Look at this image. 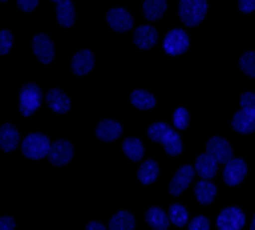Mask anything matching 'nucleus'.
Listing matches in <instances>:
<instances>
[{
	"label": "nucleus",
	"mask_w": 255,
	"mask_h": 230,
	"mask_svg": "<svg viewBox=\"0 0 255 230\" xmlns=\"http://www.w3.org/2000/svg\"><path fill=\"white\" fill-rule=\"evenodd\" d=\"M247 176V164L245 160L242 159H233L230 160L225 166V172H223V181L228 186H237L242 181L245 179Z\"/></svg>",
	"instance_id": "nucleus-10"
},
{
	"label": "nucleus",
	"mask_w": 255,
	"mask_h": 230,
	"mask_svg": "<svg viewBox=\"0 0 255 230\" xmlns=\"http://www.w3.org/2000/svg\"><path fill=\"white\" fill-rule=\"evenodd\" d=\"M38 0H19L17 2V7L20 10H24V12H31V10H34L36 7H38Z\"/></svg>",
	"instance_id": "nucleus-34"
},
{
	"label": "nucleus",
	"mask_w": 255,
	"mask_h": 230,
	"mask_svg": "<svg viewBox=\"0 0 255 230\" xmlns=\"http://www.w3.org/2000/svg\"><path fill=\"white\" fill-rule=\"evenodd\" d=\"M108 22L111 29L118 32H126L133 27V17L125 9H111L108 12Z\"/></svg>",
	"instance_id": "nucleus-12"
},
{
	"label": "nucleus",
	"mask_w": 255,
	"mask_h": 230,
	"mask_svg": "<svg viewBox=\"0 0 255 230\" xmlns=\"http://www.w3.org/2000/svg\"><path fill=\"white\" fill-rule=\"evenodd\" d=\"M240 68L245 75L255 79V51H249V53H244V55H242Z\"/></svg>",
	"instance_id": "nucleus-29"
},
{
	"label": "nucleus",
	"mask_w": 255,
	"mask_h": 230,
	"mask_svg": "<svg viewBox=\"0 0 255 230\" xmlns=\"http://www.w3.org/2000/svg\"><path fill=\"white\" fill-rule=\"evenodd\" d=\"M216 224L220 230H242L245 225V213L235 207L225 208L218 215Z\"/></svg>",
	"instance_id": "nucleus-5"
},
{
	"label": "nucleus",
	"mask_w": 255,
	"mask_h": 230,
	"mask_svg": "<svg viewBox=\"0 0 255 230\" xmlns=\"http://www.w3.org/2000/svg\"><path fill=\"white\" fill-rule=\"evenodd\" d=\"M238 9L244 14H250V12L255 10V0H240L238 2Z\"/></svg>",
	"instance_id": "nucleus-35"
},
{
	"label": "nucleus",
	"mask_w": 255,
	"mask_h": 230,
	"mask_svg": "<svg viewBox=\"0 0 255 230\" xmlns=\"http://www.w3.org/2000/svg\"><path fill=\"white\" fill-rule=\"evenodd\" d=\"M145 220H146V224L155 230H167L168 225H170V219H168V215L158 207L150 208L145 215Z\"/></svg>",
	"instance_id": "nucleus-19"
},
{
	"label": "nucleus",
	"mask_w": 255,
	"mask_h": 230,
	"mask_svg": "<svg viewBox=\"0 0 255 230\" xmlns=\"http://www.w3.org/2000/svg\"><path fill=\"white\" fill-rule=\"evenodd\" d=\"M194 171L197 174L201 176L204 181L211 179L216 176V171H218V160L209 154H201L199 157L196 159V166H194Z\"/></svg>",
	"instance_id": "nucleus-14"
},
{
	"label": "nucleus",
	"mask_w": 255,
	"mask_h": 230,
	"mask_svg": "<svg viewBox=\"0 0 255 230\" xmlns=\"http://www.w3.org/2000/svg\"><path fill=\"white\" fill-rule=\"evenodd\" d=\"M15 222L12 217H0V230H14Z\"/></svg>",
	"instance_id": "nucleus-36"
},
{
	"label": "nucleus",
	"mask_w": 255,
	"mask_h": 230,
	"mask_svg": "<svg viewBox=\"0 0 255 230\" xmlns=\"http://www.w3.org/2000/svg\"><path fill=\"white\" fill-rule=\"evenodd\" d=\"M94 68V55L89 50H82L75 53L72 58V72L75 75H87V73Z\"/></svg>",
	"instance_id": "nucleus-16"
},
{
	"label": "nucleus",
	"mask_w": 255,
	"mask_h": 230,
	"mask_svg": "<svg viewBox=\"0 0 255 230\" xmlns=\"http://www.w3.org/2000/svg\"><path fill=\"white\" fill-rule=\"evenodd\" d=\"M85 230H108V229H106L101 222H90Z\"/></svg>",
	"instance_id": "nucleus-37"
},
{
	"label": "nucleus",
	"mask_w": 255,
	"mask_h": 230,
	"mask_svg": "<svg viewBox=\"0 0 255 230\" xmlns=\"http://www.w3.org/2000/svg\"><path fill=\"white\" fill-rule=\"evenodd\" d=\"M12 48V32L3 29L0 31V55H7Z\"/></svg>",
	"instance_id": "nucleus-32"
},
{
	"label": "nucleus",
	"mask_w": 255,
	"mask_h": 230,
	"mask_svg": "<svg viewBox=\"0 0 255 230\" xmlns=\"http://www.w3.org/2000/svg\"><path fill=\"white\" fill-rule=\"evenodd\" d=\"M194 195L201 205H209L213 203L216 196V186L209 181H199L194 190Z\"/></svg>",
	"instance_id": "nucleus-22"
},
{
	"label": "nucleus",
	"mask_w": 255,
	"mask_h": 230,
	"mask_svg": "<svg viewBox=\"0 0 255 230\" xmlns=\"http://www.w3.org/2000/svg\"><path fill=\"white\" fill-rule=\"evenodd\" d=\"M158 176V164L155 160H146L138 171V179L141 184H151Z\"/></svg>",
	"instance_id": "nucleus-26"
},
{
	"label": "nucleus",
	"mask_w": 255,
	"mask_h": 230,
	"mask_svg": "<svg viewBox=\"0 0 255 230\" xmlns=\"http://www.w3.org/2000/svg\"><path fill=\"white\" fill-rule=\"evenodd\" d=\"M148 137L150 140L162 143L168 155H179L182 152V142H180L179 133L165 123H153L148 128Z\"/></svg>",
	"instance_id": "nucleus-1"
},
{
	"label": "nucleus",
	"mask_w": 255,
	"mask_h": 230,
	"mask_svg": "<svg viewBox=\"0 0 255 230\" xmlns=\"http://www.w3.org/2000/svg\"><path fill=\"white\" fill-rule=\"evenodd\" d=\"M167 9L165 0H146L143 2V14L148 20H157L163 15Z\"/></svg>",
	"instance_id": "nucleus-24"
},
{
	"label": "nucleus",
	"mask_w": 255,
	"mask_h": 230,
	"mask_svg": "<svg viewBox=\"0 0 255 230\" xmlns=\"http://www.w3.org/2000/svg\"><path fill=\"white\" fill-rule=\"evenodd\" d=\"M189 48V36L182 29H172L165 36L163 41V50L168 55H180Z\"/></svg>",
	"instance_id": "nucleus-8"
},
{
	"label": "nucleus",
	"mask_w": 255,
	"mask_h": 230,
	"mask_svg": "<svg viewBox=\"0 0 255 230\" xmlns=\"http://www.w3.org/2000/svg\"><path fill=\"white\" fill-rule=\"evenodd\" d=\"M168 219L177 227H184L187 224V210L182 207V205L175 203L170 207V212H168Z\"/></svg>",
	"instance_id": "nucleus-28"
},
{
	"label": "nucleus",
	"mask_w": 255,
	"mask_h": 230,
	"mask_svg": "<svg viewBox=\"0 0 255 230\" xmlns=\"http://www.w3.org/2000/svg\"><path fill=\"white\" fill-rule=\"evenodd\" d=\"M19 145V131L9 123L0 126V147L3 152H12Z\"/></svg>",
	"instance_id": "nucleus-18"
},
{
	"label": "nucleus",
	"mask_w": 255,
	"mask_h": 230,
	"mask_svg": "<svg viewBox=\"0 0 255 230\" xmlns=\"http://www.w3.org/2000/svg\"><path fill=\"white\" fill-rule=\"evenodd\" d=\"M123 152H125L126 157L131 159L133 162H138V160H141L143 155H145L143 143L139 142L138 138H126L125 143H123Z\"/></svg>",
	"instance_id": "nucleus-25"
},
{
	"label": "nucleus",
	"mask_w": 255,
	"mask_h": 230,
	"mask_svg": "<svg viewBox=\"0 0 255 230\" xmlns=\"http://www.w3.org/2000/svg\"><path fill=\"white\" fill-rule=\"evenodd\" d=\"M208 10V2L204 0H182L179 3V17L186 26H197L203 22Z\"/></svg>",
	"instance_id": "nucleus-2"
},
{
	"label": "nucleus",
	"mask_w": 255,
	"mask_h": 230,
	"mask_svg": "<svg viewBox=\"0 0 255 230\" xmlns=\"http://www.w3.org/2000/svg\"><path fill=\"white\" fill-rule=\"evenodd\" d=\"M56 19L61 26L70 27L75 22V9H73V3L68 0H58L56 2Z\"/></svg>",
	"instance_id": "nucleus-21"
},
{
	"label": "nucleus",
	"mask_w": 255,
	"mask_h": 230,
	"mask_svg": "<svg viewBox=\"0 0 255 230\" xmlns=\"http://www.w3.org/2000/svg\"><path fill=\"white\" fill-rule=\"evenodd\" d=\"M232 126H233V130L238 131V133H244V135L254 133L255 131V118H252L250 114H247L245 111L240 109L233 114Z\"/></svg>",
	"instance_id": "nucleus-20"
},
{
	"label": "nucleus",
	"mask_w": 255,
	"mask_h": 230,
	"mask_svg": "<svg viewBox=\"0 0 255 230\" xmlns=\"http://www.w3.org/2000/svg\"><path fill=\"white\" fill-rule=\"evenodd\" d=\"M134 217L128 212H118L109 222V230H134Z\"/></svg>",
	"instance_id": "nucleus-23"
},
{
	"label": "nucleus",
	"mask_w": 255,
	"mask_h": 230,
	"mask_svg": "<svg viewBox=\"0 0 255 230\" xmlns=\"http://www.w3.org/2000/svg\"><path fill=\"white\" fill-rule=\"evenodd\" d=\"M189 230H209V220L206 217H196L192 222H189Z\"/></svg>",
	"instance_id": "nucleus-33"
},
{
	"label": "nucleus",
	"mask_w": 255,
	"mask_h": 230,
	"mask_svg": "<svg viewBox=\"0 0 255 230\" xmlns=\"http://www.w3.org/2000/svg\"><path fill=\"white\" fill-rule=\"evenodd\" d=\"M46 101H48V106L51 108L55 113H60V114H65L70 111V99L68 96L60 89H51L46 96Z\"/></svg>",
	"instance_id": "nucleus-17"
},
{
	"label": "nucleus",
	"mask_w": 255,
	"mask_h": 230,
	"mask_svg": "<svg viewBox=\"0 0 255 230\" xmlns=\"http://www.w3.org/2000/svg\"><path fill=\"white\" fill-rule=\"evenodd\" d=\"M206 154L213 155L218 164H228L230 160H233V150L232 145L221 137H213L211 140H208L206 143Z\"/></svg>",
	"instance_id": "nucleus-6"
},
{
	"label": "nucleus",
	"mask_w": 255,
	"mask_h": 230,
	"mask_svg": "<svg viewBox=\"0 0 255 230\" xmlns=\"http://www.w3.org/2000/svg\"><path fill=\"white\" fill-rule=\"evenodd\" d=\"M240 106H242V111H245L247 114H250L252 118H255V94L254 92L242 94Z\"/></svg>",
	"instance_id": "nucleus-30"
},
{
	"label": "nucleus",
	"mask_w": 255,
	"mask_h": 230,
	"mask_svg": "<svg viewBox=\"0 0 255 230\" xmlns=\"http://www.w3.org/2000/svg\"><path fill=\"white\" fill-rule=\"evenodd\" d=\"M194 167L191 166H182L179 167V171L175 172L174 179L170 181V188H168V191H170L172 196H179L180 193H182L186 188L191 184L192 178H194Z\"/></svg>",
	"instance_id": "nucleus-11"
},
{
	"label": "nucleus",
	"mask_w": 255,
	"mask_h": 230,
	"mask_svg": "<svg viewBox=\"0 0 255 230\" xmlns=\"http://www.w3.org/2000/svg\"><path fill=\"white\" fill-rule=\"evenodd\" d=\"M155 97L153 94L146 92V90H134L131 94V104L138 109H151L155 108Z\"/></svg>",
	"instance_id": "nucleus-27"
},
{
	"label": "nucleus",
	"mask_w": 255,
	"mask_h": 230,
	"mask_svg": "<svg viewBox=\"0 0 255 230\" xmlns=\"http://www.w3.org/2000/svg\"><path fill=\"white\" fill-rule=\"evenodd\" d=\"M134 44L141 50H150L157 44L158 39V32L153 29L151 26H139L134 31Z\"/></svg>",
	"instance_id": "nucleus-15"
},
{
	"label": "nucleus",
	"mask_w": 255,
	"mask_h": 230,
	"mask_svg": "<svg viewBox=\"0 0 255 230\" xmlns=\"http://www.w3.org/2000/svg\"><path fill=\"white\" fill-rule=\"evenodd\" d=\"M123 133V126L118 121L113 120H104L96 126V135L99 140L102 142H114L116 138L121 137Z\"/></svg>",
	"instance_id": "nucleus-13"
},
{
	"label": "nucleus",
	"mask_w": 255,
	"mask_h": 230,
	"mask_svg": "<svg viewBox=\"0 0 255 230\" xmlns=\"http://www.w3.org/2000/svg\"><path fill=\"white\" fill-rule=\"evenodd\" d=\"M73 157V145L68 140H56L51 143V149H49L48 159L53 166H65L68 164Z\"/></svg>",
	"instance_id": "nucleus-7"
},
{
	"label": "nucleus",
	"mask_w": 255,
	"mask_h": 230,
	"mask_svg": "<svg viewBox=\"0 0 255 230\" xmlns=\"http://www.w3.org/2000/svg\"><path fill=\"white\" fill-rule=\"evenodd\" d=\"M43 92L36 84H26L19 94V111L22 116H31L41 106Z\"/></svg>",
	"instance_id": "nucleus-4"
},
{
	"label": "nucleus",
	"mask_w": 255,
	"mask_h": 230,
	"mask_svg": "<svg viewBox=\"0 0 255 230\" xmlns=\"http://www.w3.org/2000/svg\"><path fill=\"white\" fill-rule=\"evenodd\" d=\"M32 51H34L36 58L41 63H51L53 56H55V46H53V41L48 38L46 34H36L32 39Z\"/></svg>",
	"instance_id": "nucleus-9"
},
{
	"label": "nucleus",
	"mask_w": 255,
	"mask_h": 230,
	"mask_svg": "<svg viewBox=\"0 0 255 230\" xmlns=\"http://www.w3.org/2000/svg\"><path fill=\"white\" fill-rule=\"evenodd\" d=\"M49 149H51L49 138L43 133H31L22 142V154L27 159L32 160H39L46 157L49 154Z\"/></svg>",
	"instance_id": "nucleus-3"
},
{
	"label": "nucleus",
	"mask_w": 255,
	"mask_h": 230,
	"mask_svg": "<svg viewBox=\"0 0 255 230\" xmlns=\"http://www.w3.org/2000/svg\"><path fill=\"white\" fill-rule=\"evenodd\" d=\"M250 230H255V215H254V220H252V227H250Z\"/></svg>",
	"instance_id": "nucleus-38"
},
{
	"label": "nucleus",
	"mask_w": 255,
	"mask_h": 230,
	"mask_svg": "<svg viewBox=\"0 0 255 230\" xmlns=\"http://www.w3.org/2000/svg\"><path fill=\"white\" fill-rule=\"evenodd\" d=\"M189 125V113L184 108H177L174 113V126L179 130H186Z\"/></svg>",
	"instance_id": "nucleus-31"
}]
</instances>
